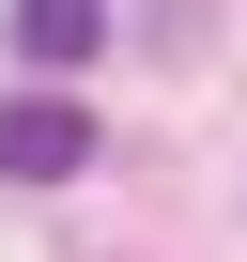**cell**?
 <instances>
[{"label":"cell","instance_id":"6da1fadb","mask_svg":"<svg viewBox=\"0 0 247 262\" xmlns=\"http://www.w3.org/2000/svg\"><path fill=\"white\" fill-rule=\"evenodd\" d=\"M0 170H16V185H77V170H93V108L16 93V108H0Z\"/></svg>","mask_w":247,"mask_h":262},{"label":"cell","instance_id":"7a4b0ae2","mask_svg":"<svg viewBox=\"0 0 247 262\" xmlns=\"http://www.w3.org/2000/svg\"><path fill=\"white\" fill-rule=\"evenodd\" d=\"M93 47H108V0H16V62L62 77V62H93Z\"/></svg>","mask_w":247,"mask_h":262}]
</instances>
